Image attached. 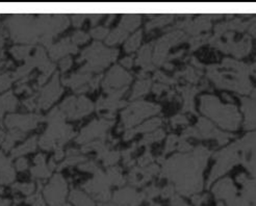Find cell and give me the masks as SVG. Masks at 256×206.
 Returning <instances> with one entry per match:
<instances>
[{
    "mask_svg": "<svg viewBox=\"0 0 256 206\" xmlns=\"http://www.w3.org/2000/svg\"><path fill=\"white\" fill-rule=\"evenodd\" d=\"M66 114L56 108L44 118L49 122V127L40 140V146L44 150L62 148V145L72 138L75 134L70 125L65 124Z\"/></svg>",
    "mask_w": 256,
    "mask_h": 206,
    "instance_id": "1",
    "label": "cell"
},
{
    "mask_svg": "<svg viewBox=\"0 0 256 206\" xmlns=\"http://www.w3.org/2000/svg\"><path fill=\"white\" fill-rule=\"evenodd\" d=\"M6 25L15 42L34 44L40 40V34L32 15H14L6 21Z\"/></svg>",
    "mask_w": 256,
    "mask_h": 206,
    "instance_id": "2",
    "label": "cell"
},
{
    "mask_svg": "<svg viewBox=\"0 0 256 206\" xmlns=\"http://www.w3.org/2000/svg\"><path fill=\"white\" fill-rule=\"evenodd\" d=\"M117 50H108L99 43H94L91 47L86 48L84 51L82 58L78 60V62H80L82 60H88V64L80 69V73L99 71L108 66L112 60L117 58Z\"/></svg>",
    "mask_w": 256,
    "mask_h": 206,
    "instance_id": "3",
    "label": "cell"
},
{
    "mask_svg": "<svg viewBox=\"0 0 256 206\" xmlns=\"http://www.w3.org/2000/svg\"><path fill=\"white\" fill-rule=\"evenodd\" d=\"M67 182L60 174H56L51 178L48 186L44 188V197L50 206H62L66 204Z\"/></svg>",
    "mask_w": 256,
    "mask_h": 206,
    "instance_id": "4",
    "label": "cell"
},
{
    "mask_svg": "<svg viewBox=\"0 0 256 206\" xmlns=\"http://www.w3.org/2000/svg\"><path fill=\"white\" fill-rule=\"evenodd\" d=\"M60 108L67 116L68 119L76 120L91 112L93 106L91 101L86 97H80L78 99H76L75 97H69L62 103Z\"/></svg>",
    "mask_w": 256,
    "mask_h": 206,
    "instance_id": "5",
    "label": "cell"
},
{
    "mask_svg": "<svg viewBox=\"0 0 256 206\" xmlns=\"http://www.w3.org/2000/svg\"><path fill=\"white\" fill-rule=\"evenodd\" d=\"M62 94V88L58 84V73H56L52 80L47 86L40 90V93L36 94V110H47L54 101H56Z\"/></svg>",
    "mask_w": 256,
    "mask_h": 206,
    "instance_id": "6",
    "label": "cell"
},
{
    "mask_svg": "<svg viewBox=\"0 0 256 206\" xmlns=\"http://www.w3.org/2000/svg\"><path fill=\"white\" fill-rule=\"evenodd\" d=\"M44 121L40 114H10L6 117V123L8 128H15L23 132L36 128L38 123Z\"/></svg>",
    "mask_w": 256,
    "mask_h": 206,
    "instance_id": "7",
    "label": "cell"
},
{
    "mask_svg": "<svg viewBox=\"0 0 256 206\" xmlns=\"http://www.w3.org/2000/svg\"><path fill=\"white\" fill-rule=\"evenodd\" d=\"M112 122L108 121H94L93 123L86 126L84 130L82 132L80 136L76 138V142L80 144L86 143V142L92 140L97 136H102L104 134V132L106 130V128H108Z\"/></svg>",
    "mask_w": 256,
    "mask_h": 206,
    "instance_id": "8",
    "label": "cell"
},
{
    "mask_svg": "<svg viewBox=\"0 0 256 206\" xmlns=\"http://www.w3.org/2000/svg\"><path fill=\"white\" fill-rule=\"evenodd\" d=\"M128 82H130V76H128L119 67H114L108 74L104 86L106 92H110L112 88H119V86L127 84Z\"/></svg>",
    "mask_w": 256,
    "mask_h": 206,
    "instance_id": "9",
    "label": "cell"
},
{
    "mask_svg": "<svg viewBox=\"0 0 256 206\" xmlns=\"http://www.w3.org/2000/svg\"><path fill=\"white\" fill-rule=\"evenodd\" d=\"M76 52H78V47H76L73 43H71L69 38H64V40H62L56 45H54L49 48L50 56L54 60H56L68 54H76Z\"/></svg>",
    "mask_w": 256,
    "mask_h": 206,
    "instance_id": "10",
    "label": "cell"
},
{
    "mask_svg": "<svg viewBox=\"0 0 256 206\" xmlns=\"http://www.w3.org/2000/svg\"><path fill=\"white\" fill-rule=\"evenodd\" d=\"M15 179V171L12 169L10 160L0 152V184H8Z\"/></svg>",
    "mask_w": 256,
    "mask_h": 206,
    "instance_id": "11",
    "label": "cell"
},
{
    "mask_svg": "<svg viewBox=\"0 0 256 206\" xmlns=\"http://www.w3.org/2000/svg\"><path fill=\"white\" fill-rule=\"evenodd\" d=\"M34 166L32 168V175L34 178H48L50 176V170L46 166L45 156L38 154L34 158Z\"/></svg>",
    "mask_w": 256,
    "mask_h": 206,
    "instance_id": "12",
    "label": "cell"
},
{
    "mask_svg": "<svg viewBox=\"0 0 256 206\" xmlns=\"http://www.w3.org/2000/svg\"><path fill=\"white\" fill-rule=\"evenodd\" d=\"M17 108V99L12 92L0 97V126H2V117L4 110L12 112Z\"/></svg>",
    "mask_w": 256,
    "mask_h": 206,
    "instance_id": "13",
    "label": "cell"
},
{
    "mask_svg": "<svg viewBox=\"0 0 256 206\" xmlns=\"http://www.w3.org/2000/svg\"><path fill=\"white\" fill-rule=\"evenodd\" d=\"M69 199L74 206H95L93 200L78 190H73Z\"/></svg>",
    "mask_w": 256,
    "mask_h": 206,
    "instance_id": "14",
    "label": "cell"
},
{
    "mask_svg": "<svg viewBox=\"0 0 256 206\" xmlns=\"http://www.w3.org/2000/svg\"><path fill=\"white\" fill-rule=\"evenodd\" d=\"M91 80V75L90 74H84V73H78V74H74L72 75L70 78L66 80L64 78L62 82L65 86H71L73 90H78L80 88H82V86L84 84H86V82H88Z\"/></svg>",
    "mask_w": 256,
    "mask_h": 206,
    "instance_id": "15",
    "label": "cell"
},
{
    "mask_svg": "<svg viewBox=\"0 0 256 206\" xmlns=\"http://www.w3.org/2000/svg\"><path fill=\"white\" fill-rule=\"evenodd\" d=\"M114 201L119 205H134L136 204L134 192L132 190H122L117 192L114 196Z\"/></svg>",
    "mask_w": 256,
    "mask_h": 206,
    "instance_id": "16",
    "label": "cell"
},
{
    "mask_svg": "<svg viewBox=\"0 0 256 206\" xmlns=\"http://www.w3.org/2000/svg\"><path fill=\"white\" fill-rule=\"evenodd\" d=\"M36 148V138H30V140H28V142H25L23 145H21L20 147L16 148L12 151V158H17L20 156H23V154L26 153H30L34 152Z\"/></svg>",
    "mask_w": 256,
    "mask_h": 206,
    "instance_id": "17",
    "label": "cell"
},
{
    "mask_svg": "<svg viewBox=\"0 0 256 206\" xmlns=\"http://www.w3.org/2000/svg\"><path fill=\"white\" fill-rule=\"evenodd\" d=\"M24 136H25V132H21V130H12L6 136V140L4 142V145H2L4 149L6 151H8V150L12 147V145H14V143H15L16 140H22Z\"/></svg>",
    "mask_w": 256,
    "mask_h": 206,
    "instance_id": "18",
    "label": "cell"
},
{
    "mask_svg": "<svg viewBox=\"0 0 256 206\" xmlns=\"http://www.w3.org/2000/svg\"><path fill=\"white\" fill-rule=\"evenodd\" d=\"M32 49V46H15L10 49V54L14 56V58H16L17 60H28L30 56V50Z\"/></svg>",
    "mask_w": 256,
    "mask_h": 206,
    "instance_id": "19",
    "label": "cell"
},
{
    "mask_svg": "<svg viewBox=\"0 0 256 206\" xmlns=\"http://www.w3.org/2000/svg\"><path fill=\"white\" fill-rule=\"evenodd\" d=\"M34 190V184H16L12 186V192H22L23 195H26L28 197L32 195V192Z\"/></svg>",
    "mask_w": 256,
    "mask_h": 206,
    "instance_id": "20",
    "label": "cell"
},
{
    "mask_svg": "<svg viewBox=\"0 0 256 206\" xmlns=\"http://www.w3.org/2000/svg\"><path fill=\"white\" fill-rule=\"evenodd\" d=\"M125 36H126V32H125L122 28H119V30H114V32L108 36L106 43H108V44H114V43H117V42H120V41H122L123 38H125Z\"/></svg>",
    "mask_w": 256,
    "mask_h": 206,
    "instance_id": "21",
    "label": "cell"
},
{
    "mask_svg": "<svg viewBox=\"0 0 256 206\" xmlns=\"http://www.w3.org/2000/svg\"><path fill=\"white\" fill-rule=\"evenodd\" d=\"M84 160H86V158H84V156H70L65 162H62L60 166H58V170H62V168H65V166H74V164H78L80 162H84Z\"/></svg>",
    "mask_w": 256,
    "mask_h": 206,
    "instance_id": "22",
    "label": "cell"
},
{
    "mask_svg": "<svg viewBox=\"0 0 256 206\" xmlns=\"http://www.w3.org/2000/svg\"><path fill=\"white\" fill-rule=\"evenodd\" d=\"M12 82V74L6 73V74L0 75V92H2V91H4V90H6L10 86Z\"/></svg>",
    "mask_w": 256,
    "mask_h": 206,
    "instance_id": "23",
    "label": "cell"
},
{
    "mask_svg": "<svg viewBox=\"0 0 256 206\" xmlns=\"http://www.w3.org/2000/svg\"><path fill=\"white\" fill-rule=\"evenodd\" d=\"M88 40V36L82 32H75L72 36V41L74 45H78V44H84Z\"/></svg>",
    "mask_w": 256,
    "mask_h": 206,
    "instance_id": "24",
    "label": "cell"
},
{
    "mask_svg": "<svg viewBox=\"0 0 256 206\" xmlns=\"http://www.w3.org/2000/svg\"><path fill=\"white\" fill-rule=\"evenodd\" d=\"M140 40V34L138 32V34H136L132 38H130V41H128V43H127V45H126V50H127V51L134 50V49L136 47V45L138 44Z\"/></svg>",
    "mask_w": 256,
    "mask_h": 206,
    "instance_id": "25",
    "label": "cell"
},
{
    "mask_svg": "<svg viewBox=\"0 0 256 206\" xmlns=\"http://www.w3.org/2000/svg\"><path fill=\"white\" fill-rule=\"evenodd\" d=\"M80 169L82 170V171H90V172H95V173H97L98 171H100V170L98 169V166H96V164L93 162H88V164H84L80 166Z\"/></svg>",
    "mask_w": 256,
    "mask_h": 206,
    "instance_id": "26",
    "label": "cell"
},
{
    "mask_svg": "<svg viewBox=\"0 0 256 206\" xmlns=\"http://www.w3.org/2000/svg\"><path fill=\"white\" fill-rule=\"evenodd\" d=\"M92 36L94 38H104L106 34H108V30L104 28H96L94 30H92Z\"/></svg>",
    "mask_w": 256,
    "mask_h": 206,
    "instance_id": "27",
    "label": "cell"
},
{
    "mask_svg": "<svg viewBox=\"0 0 256 206\" xmlns=\"http://www.w3.org/2000/svg\"><path fill=\"white\" fill-rule=\"evenodd\" d=\"M23 103H24V106H26L30 110H36V96L28 98V100H25Z\"/></svg>",
    "mask_w": 256,
    "mask_h": 206,
    "instance_id": "28",
    "label": "cell"
},
{
    "mask_svg": "<svg viewBox=\"0 0 256 206\" xmlns=\"http://www.w3.org/2000/svg\"><path fill=\"white\" fill-rule=\"evenodd\" d=\"M71 65H72V60H71L70 58H64V60L60 62V69H62V72L67 71V70L71 67Z\"/></svg>",
    "mask_w": 256,
    "mask_h": 206,
    "instance_id": "29",
    "label": "cell"
},
{
    "mask_svg": "<svg viewBox=\"0 0 256 206\" xmlns=\"http://www.w3.org/2000/svg\"><path fill=\"white\" fill-rule=\"evenodd\" d=\"M16 166H17V170L18 171H24L26 170L28 168V160L25 158H20L17 164H16Z\"/></svg>",
    "mask_w": 256,
    "mask_h": 206,
    "instance_id": "30",
    "label": "cell"
},
{
    "mask_svg": "<svg viewBox=\"0 0 256 206\" xmlns=\"http://www.w3.org/2000/svg\"><path fill=\"white\" fill-rule=\"evenodd\" d=\"M84 18H86L84 15H74L73 16V23H74L75 26L80 28L82 23L84 21Z\"/></svg>",
    "mask_w": 256,
    "mask_h": 206,
    "instance_id": "31",
    "label": "cell"
},
{
    "mask_svg": "<svg viewBox=\"0 0 256 206\" xmlns=\"http://www.w3.org/2000/svg\"><path fill=\"white\" fill-rule=\"evenodd\" d=\"M22 92H28V94H30L32 93V88H30V86H19L18 88L16 90V93L20 94Z\"/></svg>",
    "mask_w": 256,
    "mask_h": 206,
    "instance_id": "32",
    "label": "cell"
},
{
    "mask_svg": "<svg viewBox=\"0 0 256 206\" xmlns=\"http://www.w3.org/2000/svg\"><path fill=\"white\" fill-rule=\"evenodd\" d=\"M32 206H45V202L42 199L40 192H39V194H38V197H36V201L32 203Z\"/></svg>",
    "mask_w": 256,
    "mask_h": 206,
    "instance_id": "33",
    "label": "cell"
},
{
    "mask_svg": "<svg viewBox=\"0 0 256 206\" xmlns=\"http://www.w3.org/2000/svg\"><path fill=\"white\" fill-rule=\"evenodd\" d=\"M62 156H64V152H62V148H56V156L54 158V160H60Z\"/></svg>",
    "mask_w": 256,
    "mask_h": 206,
    "instance_id": "34",
    "label": "cell"
},
{
    "mask_svg": "<svg viewBox=\"0 0 256 206\" xmlns=\"http://www.w3.org/2000/svg\"><path fill=\"white\" fill-rule=\"evenodd\" d=\"M12 66V62H4V60H0V71H4L6 68Z\"/></svg>",
    "mask_w": 256,
    "mask_h": 206,
    "instance_id": "35",
    "label": "cell"
},
{
    "mask_svg": "<svg viewBox=\"0 0 256 206\" xmlns=\"http://www.w3.org/2000/svg\"><path fill=\"white\" fill-rule=\"evenodd\" d=\"M10 203H12V201L8 200V199L0 198V206H10Z\"/></svg>",
    "mask_w": 256,
    "mask_h": 206,
    "instance_id": "36",
    "label": "cell"
},
{
    "mask_svg": "<svg viewBox=\"0 0 256 206\" xmlns=\"http://www.w3.org/2000/svg\"><path fill=\"white\" fill-rule=\"evenodd\" d=\"M54 168H56V162H54V158H51L50 164H49V170H50V172L52 171V170H54Z\"/></svg>",
    "mask_w": 256,
    "mask_h": 206,
    "instance_id": "37",
    "label": "cell"
},
{
    "mask_svg": "<svg viewBox=\"0 0 256 206\" xmlns=\"http://www.w3.org/2000/svg\"><path fill=\"white\" fill-rule=\"evenodd\" d=\"M122 64H123V65L127 66V67H130L132 66V60L130 58H125V60H123Z\"/></svg>",
    "mask_w": 256,
    "mask_h": 206,
    "instance_id": "38",
    "label": "cell"
},
{
    "mask_svg": "<svg viewBox=\"0 0 256 206\" xmlns=\"http://www.w3.org/2000/svg\"><path fill=\"white\" fill-rule=\"evenodd\" d=\"M4 43V32L0 30V47H2Z\"/></svg>",
    "mask_w": 256,
    "mask_h": 206,
    "instance_id": "39",
    "label": "cell"
},
{
    "mask_svg": "<svg viewBox=\"0 0 256 206\" xmlns=\"http://www.w3.org/2000/svg\"><path fill=\"white\" fill-rule=\"evenodd\" d=\"M91 18L93 19V20H92V23H93V24H95V23L98 21V19H99V18H101V15H93Z\"/></svg>",
    "mask_w": 256,
    "mask_h": 206,
    "instance_id": "40",
    "label": "cell"
},
{
    "mask_svg": "<svg viewBox=\"0 0 256 206\" xmlns=\"http://www.w3.org/2000/svg\"><path fill=\"white\" fill-rule=\"evenodd\" d=\"M4 136H6V134H4V132H2V130H0V143H2V142L4 140Z\"/></svg>",
    "mask_w": 256,
    "mask_h": 206,
    "instance_id": "41",
    "label": "cell"
},
{
    "mask_svg": "<svg viewBox=\"0 0 256 206\" xmlns=\"http://www.w3.org/2000/svg\"><path fill=\"white\" fill-rule=\"evenodd\" d=\"M100 206H118V205H114V204H104V203H102V204H100Z\"/></svg>",
    "mask_w": 256,
    "mask_h": 206,
    "instance_id": "42",
    "label": "cell"
},
{
    "mask_svg": "<svg viewBox=\"0 0 256 206\" xmlns=\"http://www.w3.org/2000/svg\"><path fill=\"white\" fill-rule=\"evenodd\" d=\"M4 192V188L2 186H0V195H2Z\"/></svg>",
    "mask_w": 256,
    "mask_h": 206,
    "instance_id": "43",
    "label": "cell"
},
{
    "mask_svg": "<svg viewBox=\"0 0 256 206\" xmlns=\"http://www.w3.org/2000/svg\"><path fill=\"white\" fill-rule=\"evenodd\" d=\"M62 206H72V205H71V204H67V203H66V204H64Z\"/></svg>",
    "mask_w": 256,
    "mask_h": 206,
    "instance_id": "44",
    "label": "cell"
},
{
    "mask_svg": "<svg viewBox=\"0 0 256 206\" xmlns=\"http://www.w3.org/2000/svg\"><path fill=\"white\" fill-rule=\"evenodd\" d=\"M219 206H223V205H222V204H220V205H219Z\"/></svg>",
    "mask_w": 256,
    "mask_h": 206,
    "instance_id": "45",
    "label": "cell"
},
{
    "mask_svg": "<svg viewBox=\"0 0 256 206\" xmlns=\"http://www.w3.org/2000/svg\"><path fill=\"white\" fill-rule=\"evenodd\" d=\"M15 206H17V205H15Z\"/></svg>",
    "mask_w": 256,
    "mask_h": 206,
    "instance_id": "46",
    "label": "cell"
}]
</instances>
